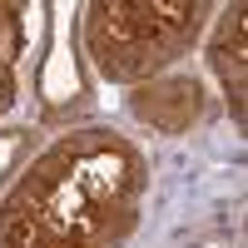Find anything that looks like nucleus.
<instances>
[{"mask_svg":"<svg viewBox=\"0 0 248 248\" xmlns=\"http://www.w3.org/2000/svg\"><path fill=\"white\" fill-rule=\"evenodd\" d=\"M144 189L149 164L124 134H60L0 199V248H124Z\"/></svg>","mask_w":248,"mask_h":248,"instance_id":"1","label":"nucleus"},{"mask_svg":"<svg viewBox=\"0 0 248 248\" xmlns=\"http://www.w3.org/2000/svg\"><path fill=\"white\" fill-rule=\"evenodd\" d=\"M214 5L203 0H94L85 10V50L114 85H149L199 45Z\"/></svg>","mask_w":248,"mask_h":248,"instance_id":"2","label":"nucleus"},{"mask_svg":"<svg viewBox=\"0 0 248 248\" xmlns=\"http://www.w3.org/2000/svg\"><path fill=\"white\" fill-rule=\"evenodd\" d=\"M203 109H209V99H203V85L199 79H149V85H139L129 94V114L139 124H149V129L159 134H184L194 129V124L203 119Z\"/></svg>","mask_w":248,"mask_h":248,"instance_id":"3","label":"nucleus"},{"mask_svg":"<svg viewBox=\"0 0 248 248\" xmlns=\"http://www.w3.org/2000/svg\"><path fill=\"white\" fill-rule=\"evenodd\" d=\"M243 30H248V10L233 5L218 15V35H214V70L223 79V94L233 105V119L243 124Z\"/></svg>","mask_w":248,"mask_h":248,"instance_id":"4","label":"nucleus"},{"mask_svg":"<svg viewBox=\"0 0 248 248\" xmlns=\"http://www.w3.org/2000/svg\"><path fill=\"white\" fill-rule=\"evenodd\" d=\"M15 60H20V10L0 5V114L15 105Z\"/></svg>","mask_w":248,"mask_h":248,"instance_id":"5","label":"nucleus"}]
</instances>
